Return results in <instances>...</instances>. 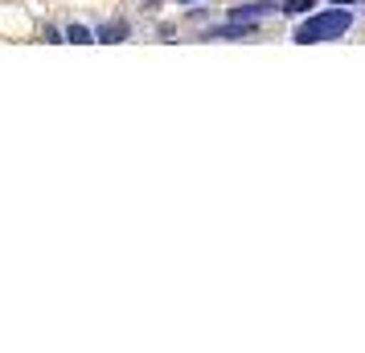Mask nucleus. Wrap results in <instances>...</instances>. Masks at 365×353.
I'll return each instance as SVG.
<instances>
[{
	"label": "nucleus",
	"mask_w": 365,
	"mask_h": 353,
	"mask_svg": "<svg viewBox=\"0 0 365 353\" xmlns=\"http://www.w3.org/2000/svg\"><path fill=\"white\" fill-rule=\"evenodd\" d=\"M349 25H353V13H349L345 4H336L329 13H316L308 17L304 25L296 29V41L299 46H316V41H336V37L345 34Z\"/></svg>",
	"instance_id": "obj_1"
},
{
	"label": "nucleus",
	"mask_w": 365,
	"mask_h": 353,
	"mask_svg": "<svg viewBox=\"0 0 365 353\" xmlns=\"http://www.w3.org/2000/svg\"><path fill=\"white\" fill-rule=\"evenodd\" d=\"M267 13H275V4H271V0H255V4L230 9V21H259V17H267Z\"/></svg>",
	"instance_id": "obj_2"
},
{
	"label": "nucleus",
	"mask_w": 365,
	"mask_h": 353,
	"mask_svg": "<svg viewBox=\"0 0 365 353\" xmlns=\"http://www.w3.org/2000/svg\"><path fill=\"white\" fill-rule=\"evenodd\" d=\"M123 37H128V25H123V21L103 25V29H99V41H123Z\"/></svg>",
	"instance_id": "obj_3"
},
{
	"label": "nucleus",
	"mask_w": 365,
	"mask_h": 353,
	"mask_svg": "<svg viewBox=\"0 0 365 353\" xmlns=\"http://www.w3.org/2000/svg\"><path fill=\"white\" fill-rule=\"evenodd\" d=\"M308 9H316V0H287V4H283L287 17H299V13H308Z\"/></svg>",
	"instance_id": "obj_4"
},
{
	"label": "nucleus",
	"mask_w": 365,
	"mask_h": 353,
	"mask_svg": "<svg viewBox=\"0 0 365 353\" xmlns=\"http://www.w3.org/2000/svg\"><path fill=\"white\" fill-rule=\"evenodd\" d=\"M66 34H70V41H74V46H91V37H95L91 29H83V25H70Z\"/></svg>",
	"instance_id": "obj_5"
},
{
	"label": "nucleus",
	"mask_w": 365,
	"mask_h": 353,
	"mask_svg": "<svg viewBox=\"0 0 365 353\" xmlns=\"http://www.w3.org/2000/svg\"><path fill=\"white\" fill-rule=\"evenodd\" d=\"M332 4H365V0H332Z\"/></svg>",
	"instance_id": "obj_6"
},
{
	"label": "nucleus",
	"mask_w": 365,
	"mask_h": 353,
	"mask_svg": "<svg viewBox=\"0 0 365 353\" xmlns=\"http://www.w3.org/2000/svg\"><path fill=\"white\" fill-rule=\"evenodd\" d=\"M181 4H193V0H181Z\"/></svg>",
	"instance_id": "obj_7"
}]
</instances>
